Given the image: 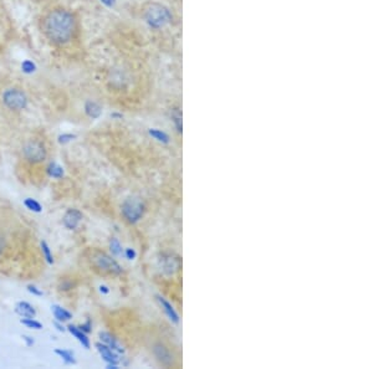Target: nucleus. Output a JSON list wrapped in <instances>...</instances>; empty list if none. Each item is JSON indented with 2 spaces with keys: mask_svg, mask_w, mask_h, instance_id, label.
<instances>
[{
  "mask_svg": "<svg viewBox=\"0 0 373 369\" xmlns=\"http://www.w3.org/2000/svg\"><path fill=\"white\" fill-rule=\"evenodd\" d=\"M41 30L52 44L66 45L76 35L77 20L70 10L55 7L42 17Z\"/></svg>",
  "mask_w": 373,
  "mask_h": 369,
  "instance_id": "1",
  "label": "nucleus"
},
{
  "mask_svg": "<svg viewBox=\"0 0 373 369\" xmlns=\"http://www.w3.org/2000/svg\"><path fill=\"white\" fill-rule=\"evenodd\" d=\"M143 16L146 21L156 29H161L168 25L172 20V14L165 5L157 2H150L143 9Z\"/></svg>",
  "mask_w": 373,
  "mask_h": 369,
  "instance_id": "2",
  "label": "nucleus"
},
{
  "mask_svg": "<svg viewBox=\"0 0 373 369\" xmlns=\"http://www.w3.org/2000/svg\"><path fill=\"white\" fill-rule=\"evenodd\" d=\"M91 263L96 270L101 271L103 273H110V275H121L123 272L120 263L112 258V256L107 255L102 251H95L91 255Z\"/></svg>",
  "mask_w": 373,
  "mask_h": 369,
  "instance_id": "3",
  "label": "nucleus"
},
{
  "mask_svg": "<svg viewBox=\"0 0 373 369\" xmlns=\"http://www.w3.org/2000/svg\"><path fill=\"white\" fill-rule=\"evenodd\" d=\"M123 218L127 220L130 224H136L141 220L145 213V204L142 200L138 198H128L123 202L122 208H121Z\"/></svg>",
  "mask_w": 373,
  "mask_h": 369,
  "instance_id": "4",
  "label": "nucleus"
},
{
  "mask_svg": "<svg viewBox=\"0 0 373 369\" xmlns=\"http://www.w3.org/2000/svg\"><path fill=\"white\" fill-rule=\"evenodd\" d=\"M2 102L11 111H22L27 106V97L19 89H9L2 94Z\"/></svg>",
  "mask_w": 373,
  "mask_h": 369,
  "instance_id": "5",
  "label": "nucleus"
},
{
  "mask_svg": "<svg viewBox=\"0 0 373 369\" xmlns=\"http://www.w3.org/2000/svg\"><path fill=\"white\" fill-rule=\"evenodd\" d=\"M24 158L30 163H41L46 159V148L41 142L37 140H30L22 148Z\"/></svg>",
  "mask_w": 373,
  "mask_h": 369,
  "instance_id": "6",
  "label": "nucleus"
},
{
  "mask_svg": "<svg viewBox=\"0 0 373 369\" xmlns=\"http://www.w3.org/2000/svg\"><path fill=\"white\" fill-rule=\"evenodd\" d=\"M153 356H155L156 361L160 363L161 366L166 368H170L175 366V356L171 352L170 348L165 346L163 343H156L152 348Z\"/></svg>",
  "mask_w": 373,
  "mask_h": 369,
  "instance_id": "7",
  "label": "nucleus"
},
{
  "mask_svg": "<svg viewBox=\"0 0 373 369\" xmlns=\"http://www.w3.org/2000/svg\"><path fill=\"white\" fill-rule=\"evenodd\" d=\"M84 219V214L79 209H69L64 214L62 218V224L66 229L75 230L80 225V223Z\"/></svg>",
  "mask_w": 373,
  "mask_h": 369,
  "instance_id": "8",
  "label": "nucleus"
},
{
  "mask_svg": "<svg viewBox=\"0 0 373 369\" xmlns=\"http://www.w3.org/2000/svg\"><path fill=\"white\" fill-rule=\"evenodd\" d=\"M96 350L97 352L100 353L101 358L107 363V366H118L120 363V358H118V355L115 352V351L111 350L110 347L105 345L102 342H98L95 345Z\"/></svg>",
  "mask_w": 373,
  "mask_h": 369,
  "instance_id": "9",
  "label": "nucleus"
},
{
  "mask_svg": "<svg viewBox=\"0 0 373 369\" xmlns=\"http://www.w3.org/2000/svg\"><path fill=\"white\" fill-rule=\"evenodd\" d=\"M161 262H162L163 271L167 272L168 275H173V273H176L177 271H180V268H181L180 257H177V256H175V255H171V253H168V255H163Z\"/></svg>",
  "mask_w": 373,
  "mask_h": 369,
  "instance_id": "10",
  "label": "nucleus"
},
{
  "mask_svg": "<svg viewBox=\"0 0 373 369\" xmlns=\"http://www.w3.org/2000/svg\"><path fill=\"white\" fill-rule=\"evenodd\" d=\"M100 340L101 342L105 343L107 347H110L111 350L115 351L117 355H121V353H125V348L122 347L120 342H118L117 338L113 337L111 333L108 332H100Z\"/></svg>",
  "mask_w": 373,
  "mask_h": 369,
  "instance_id": "11",
  "label": "nucleus"
},
{
  "mask_svg": "<svg viewBox=\"0 0 373 369\" xmlns=\"http://www.w3.org/2000/svg\"><path fill=\"white\" fill-rule=\"evenodd\" d=\"M15 313L21 318H35L36 317V310L34 306L30 305L26 301H20L15 305Z\"/></svg>",
  "mask_w": 373,
  "mask_h": 369,
  "instance_id": "12",
  "label": "nucleus"
},
{
  "mask_svg": "<svg viewBox=\"0 0 373 369\" xmlns=\"http://www.w3.org/2000/svg\"><path fill=\"white\" fill-rule=\"evenodd\" d=\"M66 331H69V332L71 333V335L74 336V337L76 338V340L79 341L80 343H81L82 347L86 348V350H90V346H91V343H90L89 336H87L85 332H82V331L79 328V326L69 325L66 327Z\"/></svg>",
  "mask_w": 373,
  "mask_h": 369,
  "instance_id": "13",
  "label": "nucleus"
},
{
  "mask_svg": "<svg viewBox=\"0 0 373 369\" xmlns=\"http://www.w3.org/2000/svg\"><path fill=\"white\" fill-rule=\"evenodd\" d=\"M157 300L158 302H160L161 307H162V310L165 311L166 315L168 316V318H170L171 321H172L173 323H180V316H178V313L176 312V310L173 308V306L171 305L170 302H168L167 300H166L165 297H162V296H157Z\"/></svg>",
  "mask_w": 373,
  "mask_h": 369,
  "instance_id": "14",
  "label": "nucleus"
},
{
  "mask_svg": "<svg viewBox=\"0 0 373 369\" xmlns=\"http://www.w3.org/2000/svg\"><path fill=\"white\" fill-rule=\"evenodd\" d=\"M51 312L54 315L55 321H59V322H67V321H70L72 318V313L59 305H52Z\"/></svg>",
  "mask_w": 373,
  "mask_h": 369,
  "instance_id": "15",
  "label": "nucleus"
},
{
  "mask_svg": "<svg viewBox=\"0 0 373 369\" xmlns=\"http://www.w3.org/2000/svg\"><path fill=\"white\" fill-rule=\"evenodd\" d=\"M54 353L59 356V357L61 358V360L64 361L66 365H69V366L76 365V360H75V355L72 351L64 350V348H56V350L54 351Z\"/></svg>",
  "mask_w": 373,
  "mask_h": 369,
  "instance_id": "16",
  "label": "nucleus"
},
{
  "mask_svg": "<svg viewBox=\"0 0 373 369\" xmlns=\"http://www.w3.org/2000/svg\"><path fill=\"white\" fill-rule=\"evenodd\" d=\"M46 172L49 177L54 178V179H61L65 174L64 168L57 164V163H50L46 168Z\"/></svg>",
  "mask_w": 373,
  "mask_h": 369,
  "instance_id": "17",
  "label": "nucleus"
},
{
  "mask_svg": "<svg viewBox=\"0 0 373 369\" xmlns=\"http://www.w3.org/2000/svg\"><path fill=\"white\" fill-rule=\"evenodd\" d=\"M24 205L26 207V209H29L30 212L32 213H41L42 212V207L41 204H40L37 200L32 199V198H26V199L24 200Z\"/></svg>",
  "mask_w": 373,
  "mask_h": 369,
  "instance_id": "18",
  "label": "nucleus"
},
{
  "mask_svg": "<svg viewBox=\"0 0 373 369\" xmlns=\"http://www.w3.org/2000/svg\"><path fill=\"white\" fill-rule=\"evenodd\" d=\"M40 246H41V252H42V256H44L45 261H46L49 265H52V263H54V256H52L51 248H50L49 244H47L45 240H42Z\"/></svg>",
  "mask_w": 373,
  "mask_h": 369,
  "instance_id": "19",
  "label": "nucleus"
},
{
  "mask_svg": "<svg viewBox=\"0 0 373 369\" xmlns=\"http://www.w3.org/2000/svg\"><path fill=\"white\" fill-rule=\"evenodd\" d=\"M85 110H86V114L89 115L91 119H97V117H100L101 107L98 106L97 104H95V102H87Z\"/></svg>",
  "mask_w": 373,
  "mask_h": 369,
  "instance_id": "20",
  "label": "nucleus"
},
{
  "mask_svg": "<svg viewBox=\"0 0 373 369\" xmlns=\"http://www.w3.org/2000/svg\"><path fill=\"white\" fill-rule=\"evenodd\" d=\"M20 323L26 326L27 328H32V330H36V331L42 330V327H44L42 323L39 322V321H36L35 318H21V320H20Z\"/></svg>",
  "mask_w": 373,
  "mask_h": 369,
  "instance_id": "21",
  "label": "nucleus"
},
{
  "mask_svg": "<svg viewBox=\"0 0 373 369\" xmlns=\"http://www.w3.org/2000/svg\"><path fill=\"white\" fill-rule=\"evenodd\" d=\"M110 250L113 256L123 255L122 245H121V243L118 242V239H116V238H112V240L110 242Z\"/></svg>",
  "mask_w": 373,
  "mask_h": 369,
  "instance_id": "22",
  "label": "nucleus"
},
{
  "mask_svg": "<svg viewBox=\"0 0 373 369\" xmlns=\"http://www.w3.org/2000/svg\"><path fill=\"white\" fill-rule=\"evenodd\" d=\"M150 134L152 135L155 139H157L158 142H162V143L170 142V137H168L165 132H161V130L155 129V128H153V129H150Z\"/></svg>",
  "mask_w": 373,
  "mask_h": 369,
  "instance_id": "23",
  "label": "nucleus"
},
{
  "mask_svg": "<svg viewBox=\"0 0 373 369\" xmlns=\"http://www.w3.org/2000/svg\"><path fill=\"white\" fill-rule=\"evenodd\" d=\"M173 122H175L176 128H177L178 132H182V114H181L180 110H175V114L172 116Z\"/></svg>",
  "mask_w": 373,
  "mask_h": 369,
  "instance_id": "24",
  "label": "nucleus"
},
{
  "mask_svg": "<svg viewBox=\"0 0 373 369\" xmlns=\"http://www.w3.org/2000/svg\"><path fill=\"white\" fill-rule=\"evenodd\" d=\"M26 290H27V292H30L31 295H34V296H37V297H41V296L44 295V292H42L40 288H37L35 285H27Z\"/></svg>",
  "mask_w": 373,
  "mask_h": 369,
  "instance_id": "25",
  "label": "nucleus"
},
{
  "mask_svg": "<svg viewBox=\"0 0 373 369\" xmlns=\"http://www.w3.org/2000/svg\"><path fill=\"white\" fill-rule=\"evenodd\" d=\"M79 328L82 331V332H85V333H86V335H89L90 332H92V322H91V320H87L86 322L82 323V325H80Z\"/></svg>",
  "mask_w": 373,
  "mask_h": 369,
  "instance_id": "26",
  "label": "nucleus"
},
{
  "mask_svg": "<svg viewBox=\"0 0 373 369\" xmlns=\"http://www.w3.org/2000/svg\"><path fill=\"white\" fill-rule=\"evenodd\" d=\"M71 288H72V281L71 280H69V281L62 280L59 285V290L60 291H69V290H71Z\"/></svg>",
  "mask_w": 373,
  "mask_h": 369,
  "instance_id": "27",
  "label": "nucleus"
},
{
  "mask_svg": "<svg viewBox=\"0 0 373 369\" xmlns=\"http://www.w3.org/2000/svg\"><path fill=\"white\" fill-rule=\"evenodd\" d=\"M123 255H125L126 258H128V260H133V258H136L137 253H136V251L133 250V248L127 247V248H125V251H123Z\"/></svg>",
  "mask_w": 373,
  "mask_h": 369,
  "instance_id": "28",
  "label": "nucleus"
},
{
  "mask_svg": "<svg viewBox=\"0 0 373 369\" xmlns=\"http://www.w3.org/2000/svg\"><path fill=\"white\" fill-rule=\"evenodd\" d=\"M74 138H76V135H75V134H62L59 137V143H61V144H65V143L70 142V140H72Z\"/></svg>",
  "mask_w": 373,
  "mask_h": 369,
  "instance_id": "29",
  "label": "nucleus"
},
{
  "mask_svg": "<svg viewBox=\"0 0 373 369\" xmlns=\"http://www.w3.org/2000/svg\"><path fill=\"white\" fill-rule=\"evenodd\" d=\"M22 340L25 341V343H26L27 347H32L34 346V340H32L31 337H29V336H22Z\"/></svg>",
  "mask_w": 373,
  "mask_h": 369,
  "instance_id": "30",
  "label": "nucleus"
},
{
  "mask_svg": "<svg viewBox=\"0 0 373 369\" xmlns=\"http://www.w3.org/2000/svg\"><path fill=\"white\" fill-rule=\"evenodd\" d=\"M54 325H55V327H56V330L59 331V332H65V331H66V328L64 327L62 322H59V321H55Z\"/></svg>",
  "mask_w": 373,
  "mask_h": 369,
  "instance_id": "31",
  "label": "nucleus"
},
{
  "mask_svg": "<svg viewBox=\"0 0 373 369\" xmlns=\"http://www.w3.org/2000/svg\"><path fill=\"white\" fill-rule=\"evenodd\" d=\"M100 292H101V293H103V295H107V293L110 292V290H108L107 286L101 285V286H100Z\"/></svg>",
  "mask_w": 373,
  "mask_h": 369,
  "instance_id": "32",
  "label": "nucleus"
},
{
  "mask_svg": "<svg viewBox=\"0 0 373 369\" xmlns=\"http://www.w3.org/2000/svg\"><path fill=\"white\" fill-rule=\"evenodd\" d=\"M4 247H5V240H4V238L0 235V255H1L2 251H4Z\"/></svg>",
  "mask_w": 373,
  "mask_h": 369,
  "instance_id": "33",
  "label": "nucleus"
}]
</instances>
